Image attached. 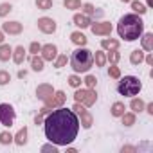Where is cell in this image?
<instances>
[{"instance_id": "obj_8", "label": "cell", "mask_w": 153, "mask_h": 153, "mask_svg": "<svg viewBox=\"0 0 153 153\" xmlns=\"http://www.w3.org/2000/svg\"><path fill=\"white\" fill-rule=\"evenodd\" d=\"M65 101H67V94H65L63 90H54V94H52L49 99H45L43 103H45V106H47L49 110H54V108H58V106H63Z\"/></svg>"}, {"instance_id": "obj_44", "label": "cell", "mask_w": 153, "mask_h": 153, "mask_svg": "<svg viewBox=\"0 0 153 153\" xmlns=\"http://www.w3.org/2000/svg\"><path fill=\"white\" fill-rule=\"evenodd\" d=\"M101 16H103V9H96L94 15H92L90 18H96V20H97V18H101Z\"/></svg>"}, {"instance_id": "obj_42", "label": "cell", "mask_w": 153, "mask_h": 153, "mask_svg": "<svg viewBox=\"0 0 153 153\" xmlns=\"http://www.w3.org/2000/svg\"><path fill=\"white\" fill-rule=\"evenodd\" d=\"M43 119H45V115L43 114H36V117H34V124H43Z\"/></svg>"}, {"instance_id": "obj_43", "label": "cell", "mask_w": 153, "mask_h": 153, "mask_svg": "<svg viewBox=\"0 0 153 153\" xmlns=\"http://www.w3.org/2000/svg\"><path fill=\"white\" fill-rule=\"evenodd\" d=\"M144 61H146L148 65H153V54H151V52H148V54L144 56Z\"/></svg>"}, {"instance_id": "obj_17", "label": "cell", "mask_w": 153, "mask_h": 153, "mask_svg": "<svg viewBox=\"0 0 153 153\" xmlns=\"http://www.w3.org/2000/svg\"><path fill=\"white\" fill-rule=\"evenodd\" d=\"M70 42H72L74 45H78V47H85L87 42H88V38H87L81 31H74V33L70 34Z\"/></svg>"}, {"instance_id": "obj_20", "label": "cell", "mask_w": 153, "mask_h": 153, "mask_svg": "<svg viewBox=\"0 0 153 153\" xmlns=\"http://www.w3.org/2000/svg\"><path fill=\"white\" fill-rule=\"evenodd\" d=\"M144 61V51H140V49H135V51H131L130 52V63L131 65H140Z\"/></svg>"}, {"instance_id": "obj_45", "label": "cell", "mask_w": 153, "mask_h": 153, "mask_svg": "<svg viewBox=\"0 0 153 153\" xmlns=\"http://www.w3.org/2000/svg\"><path fill=\"white\" fill-rule=\"evenodd\" d=\"M144 110H146L149 115H153V103H148V105H144Z\"/></svg>"}, {"instance_id": "obj_29", "label": "cell", "mask_w": 153, "mask_h": 153, "mask_svg": "<svg viewBox=\"0 0 153 153\" xmlns=\"http://www.w3.org/2000/svg\"><path fill=\"white\" fill-rule=\"evenodd\" d=\"M119 59H121L119 49H114V51H108V52H106V61H110V63H119Z\"/></svg>"}, {"instance_id": "obj_19", "label": "cell", "mask_w": 153, "mask_h": 153, "mask_svg": "<svg viewBox=\"0 0 153 153\" xmlns=\"http://www.w3.org/2000/svg\"><path fill=\"white\" fill-rule=\"evenodd\" d=\"M31 68H33L34 72H43V68H45V59H43L42 56H38V54L31 56Z\"/></svg>"}, {"instance_id": "obj_30", "label": "cell", "mask_w": 153, "mask_h": 153, "mask_svg": "<svg viewBox=\"0 0 153 153\" xmlns=\"http://www.w3.org/2000/svg\"><path fill=\"white\" fill-rule=\"evenodd\" d=\"M63 6L70 11H76V9H81V0H63Z\"/></svg>"}, {"instance_id": "obj_34", "label": "cell", "mask_w": 153, "mask_h": 153, "mask_svg": "<svg viewBox=\"0 0 153 153\" xmlns=\"http://www.w3.org/2000/svg\"><path fill=\"white\" fill-rule=\"evenodd\" d=\"M13 142V135L9 131H0V144L2 146H7Z\"/></svg>"}, {"instance_id": "obj_13", "label": "cell", "mask_w": 153, "mask_h": 153, "mask_svg": "<svg viewBox=\"0 0 153 153\" xmlns=\"http://www.w3.org/2000/svg\"><path fill=\"white\" fill-rule=\"evenodd\" d=\"M52 94H54V88H52V85H49V83H42V85L36 87V97H38L40 101L49 99Z\"/></svg>"}, {"instance_id": "obj_6", "label": "cell", "mask_w": 153, "mask_h": 153, "mask_svg": "<svg viewBox=\"0 0 153 153\" xmlns=\"http://www.w3.org/2000/svg\"><path fill=\"white\" fill-rule=\"evenodd\" d=\"M72 112L78 115V119H79V126H83L85 130H90V128H92V124H94V117H92V114L87 110V106H83L81 103H74Z\"/></svg>"}, {"instance_id": "obj_23", "label": "cell", "mask_w": 153, "mask_h": 153, "mask_svg": "<svg viewBox=\"0 0 153 153\" xmlns=\"http://www.w3.org/2000/svg\"><path fill=\"white\" fill-rule=\"evenodd\" d=\"M124 110H126V106H124L123 101H115V103L110 106V114H112V117H121V115L124 114Z\"/></svg>"}, {"instance_id": "obj_11", "label": "cell", "mask_w": 153, "mask_h": 153, "mask_svg": "<svg viewBox=\"0 0 153 153\" xmlns=\"http://www.w3.org/2000/svg\"><path fill=\"white\" fill-rule=\"evenodd\" d=\"M42 54V58L45 59V61H54L56 59V56H58V47L54 45V43H45V45H42V51H40Z\"/></svg>"}, {"instance_id": "obj_38", "label": "cell", "mask_w": 153, "mask_h": 153, "mask_svg": "<svg viewBox=\"0 0 153 153\" xmlns=\"http://www.w3.org/2000/svg\"><path fill=\"white\" fill-rule=\"evenodd\" d=\"M11 81V74L7 70H0V87H4Z\"/></svg>"}, {"instance_id": "obj_33", "label": "cell", "mask_w": 153, "mask_h": 153, "mask_svg": "<svg viewBox=\"0 0 153 153\" xmlns=\"http://www.w3.org/2000/svg\"><path fill=\"white\" fill-rule=\"evenodd\" d=\"M11 11H13V6H11L9 2H2V4H0V18L7 16Z\"/></svg>"}, {"instance_id": "obj_2", "label": "cell", "mask_w": 153, "mask_h": 153, "mask_svg": "<svg viewBox=\"0 0 153 153\" xmlns=\"http://www.w3.org/2000/svg\"><path fill=\"white\" fill-rule=\"evenodd\" d=\"M117 33L121 38H124L126 42H135L140 38V34L144 33V22L140 18V15L135 13H128L124 16L119 18L117 22Z\"/></svg>"}, {"instance_id": "obj_16", "label": "cell", "mask_w": 153, "mask_h": 153, "mask_svg": "<svg viewBox=\"0 0 153 153\" xmlns=\"http://www.w3.org/2000/svg\"><path fill=\"white\" fill-rule=\"evenodd\" d=\"M27 133H29L27 126L20 128V130H18V133H16V135H13V142H15L16 146H25V144H27Z\"/></svg>"}, {"instance_id": "obj_22", "label": "cell", "mask_w": 153, "mask_h": 153, "mask_svg": "<svg viewBox=\"0 0 153 153\" xmlns=\"http://www.w3.org/2000/svg\"><path fill=\"white\" fill-rule=\"evenodd\" d=\"M13 54V47L7 43H0V61H9Z\"/></svg>"}, {"instance_id": "obj_49", "label": "cell", "mask_w": 153, "mask_h": 153, "mask_svg": "<svg viewBox=\"0 0 153 153\" xmlns=\"http://www.w3.org/2000/svg\"><path fill=\"white\" fill-rule=\"evenodd\" d=\"M67 153H76V148H67Z\"/></svg>"}, {"instance_id": "obj_40", "label": "cell", "mask_w": 153, "mask_h": 153, "mask_svg": "<svg viewBox=\"0 0 153 153\" xmlns=\"http://www.w3.org/2000/svg\"><path fill=\"white\" fill-rule=\"evenodd\" d=\"M40 51H42V43H38V42H33V43L29 45V52H31L33 56H34V54H38Z\"/></svg>"}, {"instance_id": "obj_10", "label": "cell", "mask_w": 153, "mask_h": 153, "mask_svg": "<svg viewBox=\"0 0 153 153\" xmlns=\"http://www.w3.org/2000/svg\"><path fill=\"white\" fill-rule=\"evenodd\" d=\"M90 29L97 36H110L112 34V24L110 22H92Z\"/></svg>"}, {"instance_id": "obj_48", "label": "cell", "mask_w": 153, "mask_h": 153, "mask_svg": "<svg viewBox=\"0 0 153 153\" xmlns=\"http://www.w3.org/2000/svg\"><path fill=\"white\" fill-rule=\"evenodd\" d=\"M0 43H4V31L0 29Z\"/></svg>"}, {"instance_id": "obj_27", "label": "cell", "mask_w": 153, "mask_h": 153, "mask_svg": "<svg viewBox=\"0 0 153 153\" xmlns=\"http://www.w3.org/2000/svg\"><path fill=\"white\" fill-rule=\"evenodd\" d=\"M121 119H123V124H124V126H133L135 121H137V117H135L133 112H124V114L121 115Z\"/></svg>"}, {"instance_id": "obj_15", "label": "cell", "mask_w": 153, "mask_h": 153, "mask_svg": "<svg viewBox=\"0 0 153 153\" xmlns=\"http://www.w3.org/2000/svg\"><path fill=\"white\" fill-rule=\"evenodd\" d=\"M140 45H142V51L151 52L153 51V33H142L140 34Z\"/></svg>"}, {"instance_id": "obj_14", "label": "cell", "mask_w": 153, "mask_h": 153, "mask_svg": "<svg viewBox=\"0 0 153 153\" xmlns=\"http://www.w3.org/2000/svg\"><path fill=\"white\" fill-rule=\"evenodd\" d=\"M72 22H74V25H78L79 29H87V27H90V24L94 20L90 16H87L85 13H76L74 18H72Z\"/></svg>"}, {"instance_id": "obj_3", "label": "cell", "mask_w": 153, "mask_h": 153, "mask_svg": "<svg viewBox=\"0 0 153 153\" xmlns=\"http://www.w3.org/2000/svg\"><path fill=\"white\" fill-rule=\"evenodd\" d=\"M70 67L76 74H81V72H88L94 67V52L85 49V47H78L72 56H70Z\"/></svg>"}, {"instance_id": "obj_18", "label": "cell", "mask_w": 153, "mask_h": 153, "mask_svg": "<svg viewBox=\"0 0 153 153\" xmlns=\"http://www.w3.org/2000/svg\"><path fill=\"white\" fill-rule=\"evenodd\" d=\"M25 49H24V45H18V47H15L13 49V54H11V58H13V61L16 63V65H22L24 63V59H25Z\"/></svg>"}, {"instance_id": "obj_50", "label": "cell", "mask_w": 153, "mask_h": 153, "mask_svg": "<svg viewBox=\"0 0 153 153\" xmlns=\"http://www.w3.org/2000/svg\"><path fill=\"white\" fill-rule=\"evenodd\" d=\"M148 2V7H153V0H146Z\"/></svg>"}, {"instance_id": "obj_26", "label": "cell", "mask_w": 153, "mask_h": 153, "mask_svg": "<svg viewBox=\"0 0 153 153\" xmlns=\"http://www.w3.org/2000/svg\"><path fill=\"white\" fill-rule=\"evenodd\" d=\"M130 4H131V9H133V13H135V15H140V16H142V15H146V11H148V9H146V6H144L142 2H139V0H131Z\"/></svg>"}, {"instance_id": "obj_24", "label": "cell", "mask_w": 153, "mask_h": 153, "mask_svg": "<svg viewBox=\"0 0 153 153\" xmlns=\"http://www.w3.org/2000/svg\"><path fill=\"white\" fill-rule=\"evenodd\" d=\"M101 47L106 49V51L119 49V40H115V38H103V40H101Z\"/></svg>"}, {"instance_id": "obj_51", "label": "cell", "mask_w": 153, "mask_h": 153, "mask_svg": "<svg viewBox=\"0 0 153 153\" xmlns=\"http://www.w3.org/2000/svg\"><path fill=\"white\" fill-rule=\"evenodd\" d=\"M121 2H124V4H130V2H131V0H121Z\"/></svg>"}, {"instance_id": "obj_4", "label": "cell", "mask_w": 153, "mask_h": 153, "mask_svg": "<svg viewBox=\"0 0 153 153\" xmlns=\"http://www.w3.org/2000/svg\"><path fill=\"white\" fill-rule=\"evenodd\" d=\"M140 90H142V83H140V79L137 78V76H124V78L119 81V85H117V92L121 96H124V97L139 96Z\"/></svg>"}, {"instance_id": "obj_35", "label": "cell", "mask_w": 153, "mask_h": 153, "mask_svg": "<svg viewBox=\"0 0 153 153\" xmlns=\"http://www.w3.org/2000/svg\"><path fill=\"white\" fill-rule=\"evenodd\" d=\"M67 61H68L67 54H58V56H56V59H54V67H56V68H61V67H65V65H67Z\"/></svg>"}, {"instance_id": "obj_32", "label": "cell", "mask_w": 153, "mask_h": 153, "mask_svg": "<svg viewBox=\"0 0 153 153\" xmlns=\"http://www.w3.org/2000/svg\"><path fill=\"white\" fill-rule=\"evenodd\" d=\"M36 7L40 11H49L52 9V0H36Z\"/></svg>"}, {"instance_id": "obj_36", "label": "cell", "mask_w": 153, "mask_h": 153, "mask_svg": "<svg viewBox=\"0 0 153 153\" xmlns=\"http://www.w3.org/2000/svg\"><path fill=\"white\" fill-rule=\"evenodd\" d=\"M83 83L87 85V88H96V85H97V78H96V76H92V74H88L87 78L83 79Z\"/></svg>"}, {"instance_id": "obj_9", "label": "cell", "mask_w": 153, "mask_h": 153, "mask_svg": "<svg viewBox=\"0 0 153 153\" xmlns=\"http://www.w3.org/2000/svg\"><path fill=\"white\" fill-rule=\"evenodd\" d=\"M38 29L43 33V34H52V33H56V29H58V24H56V20H52V18H49V16H42V18H38Z\"/></svg>"}, {"instance_id": "obj_21", "label": "cell", "mask_w": 153, "mask_h": 153, "mask_svg": "<svg viewBox=\"0 0 153 153\" xmlns=\"http://www.w3.org/2000/svg\"><path fill=\"white\" fill-rule=\"evenodd\" d=\"M144 105H146V103H144L140 97H137V96H133L131 101H130V108H131L133 114H140V112L144 110Z\"/></svg>"}, {"instance_id": "obj_41", "label": "cell", "mask_w": 153, "mask_h": 153, "mask_svg": "<svg viewBox=\"0 0 153 153\" xmlns=\"http://www.w3.org/2000/svg\"><path fill=\"white\" fill-rule=\"evenodd\" d=\"M135 151H137L135 146H123L121 148V153H135Z\"/></svg>"}, {"instance_id": "obj_39", "label": "cell", "mask_w": 153, "mask_h": 153, "mask_svg": "<svg viewBox=\"0 0 153 153\" xmlns=\"http://www.w3.org/2000/svg\"><path fill=\"white\" fill-rule=\"evenodd\" d=\"M81 9H83V13H85L87 16H92V15H94V11H96L94 4H90V2H87V4H81Z\"/></svg>"}, {"instance_id": "obj_47", "label": "cell", "mask_w": 153, "mask_h": 153, "mask_svg": "<svg viewBox=\"0 0 153 153\" xmlns=\"http://www.w3.org/2000/svg\"><path fill=\"white\" fill-rule=\"evenodd\" d=\"M25 76H27L25 70H20V72H18V78H25Z\"/></svg>"}, {"instance_id": "obj_12", "label": "cell", "mask_w": 153, "mask_h": 153, "mask_svg": "<svg viewBox=\"0 0 153 153\" xmlns=\"http://www.w3.org/2000/svg\"><path fill=\"white\" fill-rule=\"evenodd\" d=\"M2 31H4V34H13V36H18L22 31H24V25L20 24V22H4L2 24Z\"/></svg>"}, {"instance_id": "obj_37", "label": "cell", "mask_w": 153, "mask_h": 153, "mask_svg": "<svg viewBox=\"0 0 153 153\" xmlns=\"http://www.w3.org/2000/svg\"><path fill=\"white\" fill-rule=\"evenodd\" d=\"M40 151H42V153H58V146L52 144V142H49V144H43V146L40 148Z\"/></svg>"}, {"instance_id": "obj_31", "label": "cell", "mask_w": 153, "mask_h": 153, "mask_svg": "<svg viewBox=\"0 0 153 153\" xmlns=\"http://www.w3.org/2000/svg\"><path fill=\"white\" fill-rule=\"evenodd\" d=\"M67 81H68V85H70L72 88H79V87H81V83H83V81H81V78H79L78 74L68 76V79H67Z\"/></svg>"}, {"instance_id": "obj_25", "label": "cell", "mask_w": 153, "mask_h": 153, "mask_svg": "<svg viewBox=\"0 0 153 153\" xmlns=\"http://www.w3.org/2000/svg\"><path fill=\"white\" fill-rule=\"evenodd\" d=\"M94 63H96V67H105L106 65V52L105 51H96L94 52Z\"/></svg>"}, {"instance_id": "obj_28", "label": "cell", "mask_w": 153, "mask_h": 153, "mask_svg": "<svg viewBox=\"0 0 153 153\" xmlns=\"http://www.w3.org/2000/svg\"><path fill=\"white\" fill-rule=\"evenodd\" d=\"M108 76L112 79H119L121 78V68L117 67V63H110V67H108Z\"/></svg>"}, {"instance_id": "obj_7", "label": "cell", "mask_w": 153, "mask_h": 153, "mask_svg": "<svg viewBox=\"0 0 153 153\" xmlns=\"http://www.w3.org/2000/svg\"><path fill=\"white\" fill-rule=\"evenodd\" d=\"M15 117H16V112L9 103H0V124L11 128L15 123Z\"/></svg>"}, {"instance_id": "obj_5", "label": "cell", "mask_w": 153, "mask_h": 153, "mask_svg": "<svg viewBox=\"0 0 153 153\" xmlns=\"http://www.w3.org/2000/svg\"><path fill=\"white\" fill-rule=\"evenodd\" d=\"M74 101H76V103H81V105L87 106V108H90V106L96 105L97 94H96L94 88H76V92H74Z\"/></svg>"}, {"instance_id": "obj_1", "label": "cell", "mask_w": 153, "mask_h": 153, "mask_svg": "<svg viewBox=\"0 0 153 153\" xmlns=\"http://www.w3.org/2000/svg\"><path fill=\"white\" fill-rule=\"evenodd\" d=\"M43 126H45V137L49 139V142L56 146H68L70 142L76 140L79 133L78 115L72 112V108L68 110L63 106L51 110L43 119Z\"/></svg>"}, {"instance_id": "obj_46", "label": "cell", "mask_w": 153, "mask_h": 153, "mask_svg": "<svg viewBox=\"0 0 153 153\" xmlns=\"http://www.w3.org/2000/svg\"><path fill=\"white\" fill-rule=\"evenodd\" d=\"M49 112H51V110H49V108H47V106H43V108H42V110H40V114H43V115H47V114H49Z\"/></svg>"}]
</instances>
